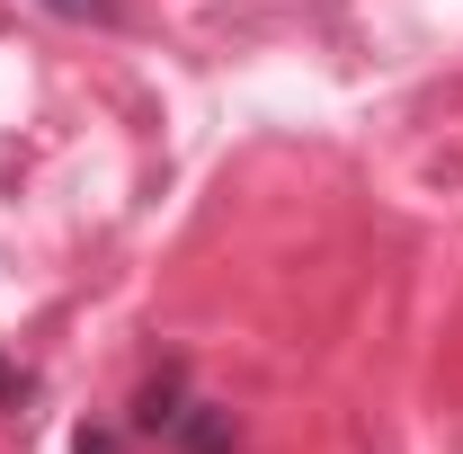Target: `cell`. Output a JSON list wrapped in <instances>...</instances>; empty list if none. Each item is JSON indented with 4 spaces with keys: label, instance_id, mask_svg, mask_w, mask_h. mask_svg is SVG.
<instances>
[{
    "label": "cell",
    "instance_id": "obj_3",
    "mask_svg": "<svg viewBox=\"0 0 463 454\" xmlns=\"http://www.w3.org/2000/svg\"><path fill=\"white\" fill-rule=\"evenodd\" d=\"M45 18H62V27H116L125 18V0H36Z\"/></svg>",
    "mask_w": 463,
    "mask_h": 454
},
{
    "label": "cell",
    "instance_id": "obj_5",
    "mask_svg": "<svg viewBox=\"0 0 463 454\" xmlns=\"http://www.w3.org/2000/svg\"><path fill=\"white\" fill-rule=\"evenodd\" d=\"M125 446H134L125 428H80V437H71V454H125Z\"/></svg>",
    "mask_w": 463,
    "mask_h": 454
},
{
    "label": "cell",
    "instance_id": "obj_1",
    "mask_svg": "<svg viewBox=\"0 0 463 454\" xmlns=\"http://www.w3.org/2000/svg\"><path fill=\"white\" fill-rule=\"evenodd\" d=\"M178 410H187V356H161V365L143 374V393H134V419H125V437H170Z\"/></svg>",
    "mask_w": 463,
    "mask_h": 454
},
{
    "label": "cell",
    "instance_id": "obj_2",
    "mask_svg": "<svg viewBox=\"0 0 463 454\" xmlns=\"http://www.w3.org/2000/svg\"><path fill=\"white\" fill-rule=\"evenodd\" d=\"M170 454H241V419H232L223 401L187 393V410L170 419Z\"/></svg>",
    "mask_w": 463,
    "mask_h": 454
},
{
    "label": "cell",
    "instance_id": "obj_4",
    "mask_svg": "<svg viewBox=\"0 0 463 454\" xmlns=\"http://www.w3.org/2000/svg\"><path fill=\"white\" fill-rule=\"evenodd\" d=\"M27 393H36V374H27L18 356H0V419H9V410H18Z\"/></svg>",
    "mask_w": 463,
    "mask_h": 454
}]
</instances>
